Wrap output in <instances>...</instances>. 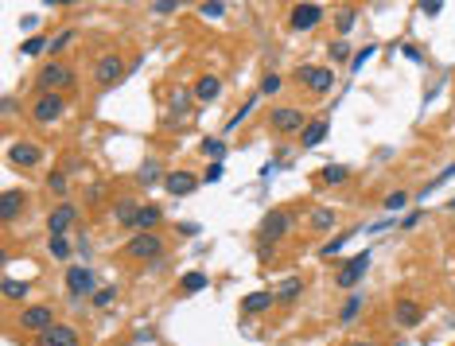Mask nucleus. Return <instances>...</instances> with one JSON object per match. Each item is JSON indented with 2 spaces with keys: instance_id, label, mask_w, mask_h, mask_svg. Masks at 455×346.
I'll use <instances>...</instances> for the list:
<instances>
[{
  "instance_id": "obj_1",
  "label": "nucleus",
  "mask_w": 455,
  "mask_h": 346,
  "mask_svg": "<svg viewBox=\"0 0 455 346\" xmlns=\"http://www.w3.org/2000/svg\"><path fill=\"white\" fill-rule=\"evenodd\" d=\"M35 86H40V94H59V89L74 86V70L67 67V62L51 59L40 67V74H35Z\"/></svg>"
},
{
  "instance_id": "obj_2",
  "label": "nucleus",
  "mask_w": 455,
  "mask_h": 346,
  "mask_svg": "<svg viewBox=\"0 0 455 346\" xmlns=\"http://www.w3.org/2000/svg\"><path fill=\"white\" fill-rule=\"evenodd\" d=\"M268 125H273L280 137H292V132H304L307 129V113H304V109H296V105H280V109H273Z\"/></svg>"
},
{
  "instance_id": "obj_3",
  "label": "nucleus",
  "mask_w": 455,
  "mask_h": 346,
  "mask_svg": "<svg viewBox=\"0 0 455 346\" xmlns=\"http://www.w3.org/2000/svg\"><path fill=\"white\" fill-rule=\"evenodd\" d=\"M16 323L24 327V331H31V335H43L47 327H55V307L51 304H31L20 311V319Z\"/></svg>"
},
{
  "instance_id": "obj_4",
  "label": "nucleus",
  "mask_w": 455,
  "mask_h": 346,
  "mask_svg": "<svg viewBox=\"0 0 455 346\" xmlns=\"http://www.w3.org/2000/svg\"><path fill=\"white\" fill-rule=\"evenodd\" d=\"M67 292H70V300H86V296L98 292V277L89 273V265L67 268Z\"/></svg>"
},
{
  "instance_id": "obj_5",
  "label": "nucleus",
  "mask_w": 455,
  "mask_h": 346,
  "mask_svg": "<svg viewBox=\"0 0 455 346\" xmlns=\"http://www.w3.org/2000/svg\"><path fill=\"white\" fill-rule=\"evenodd\" d=\"M62 113H67V98H62V94H40L35 105H31V121H40V125L59 121Z\"/></svg>"
},
{
  "instance_id": "obj_6",
  "label": "nucleus",
  "mask_w": 455,
  "mask_h": 346,
  "mask_svg": "<svg viewBox=\"0 0 455 346\" xmlns=\"http://www.w3.org/2000/svg\"><path fill=\"white\" fill-rule=\"evenodd\" d=\"M288 226H292L288 210H268L265 222H261V230H257V241L261 245H273V241H280L288 234Z\"/></svg>"
},
{
  "instance_id": "obj_7",
  "label": "nucleus",
  "mask_w": 455,
  "mask_h": 346,
  "mask_svg": "<svg viewBox=\"0 0 455 346\" xmlns=\"http://www.w3.org/2000/svg\"><path fill=\"white\" fill-rule=\"evenodd\" d=\"M125 74H129V67L121 62V55H101L98 67H94V82H98V86H105V89L117 86Z\"/></svg>"
},
{
  "instance_id": "obj_8",
  "label": "nucleus",
  "mask_w": 455,
  "mask_h": 346,
  "mask_svg": "<svg viewBox=\"0 0 455 346\" xmlns=\"http://www.w3.org/2000/svg\"><path fill=\"white\" fill-rule=\"evenodd\" d=\"M160 253H164V241L156 234H137L132 241H125V257L129 261H152Z\"/></svg>"
},
{
  "instance_id": "obj_9",
  "label": "nucleus",
  "mask_w": 455,
  "mask_h": 346,
  "mask_svg": "<svg viewBox=\"0 0 455 346\" xmlns=\"http://www.w3.org/2000/svg\"><path fill=\"white\" fill-rule=\"evenodd\" d=\"M370 257H374L370 249H362V253H354V257H350L347 265L338 268L335 284H338V288H358V280L366 277V268H370Z\"/></svg>"
},
{
  "instance_id": "obj_10",
  "label": "nucleus",
  "mask_w": 455,
  "mask_h": 346,
  "mask_svg": "<svg viewBox=\"0 0 455 346\" xmlns=\"http://www.w3.org/2000/svg\"><path fill=\"white\" fill-rule=\"evenodd\" d=\"M296 82H304L311 94H327V89L335 86V74H331L327 67H307L304 62V67L296 70Z\"/></svg>"
},
{
  "instance_id": "obj_11",
  "label": "nucleus",
  "mask_w": 455,
  "mask_h": 346,
  "mask_svg": "<svg viewBox=\"0 0 455 346\" xmlns=\"http://www.w3.org/2000/svg\"><path fill=\"white\" fill-rule=\"evenodd\" d=\"M40 156H43V148L35 144V140H16V144L8 148V164H12V168H20V171L35 168Z\"/></svg>"
},
{
  "instance_id": "obj_12",
  "label": "nucleus",
  "mask_w": 455,
  "mask_h": 346,
  "mask_svg": "<svg viewBox=\"0 0 455 346\" xmlns=\"http://www.w3.org/2000/svg\"><path fill=\"white\" fill-rule=\"evenodd\" d=\"M319 20H323V4H296L288 12L292 31H311V28H319Z\"/></svg>"
},
{
  "instance_id": "obj_13",
  "label": "nucleus",
  "mask_w": 455,
  "mask_h": 346,
  "mask_svg": "<svg viewBox=\"0 0 455 346\" xmlns=\"http://www.w3.org/2000/svg\"><path fill=\"white\" fill-rule=\"evenodd\" d=\"M35 346H78V331L67 323H55L43 335H35Z\"/></svg>"
},
{
  "instance_id": "obj_14",
  "label": "nucleus",
  "mask_w": 455,
  "mask_h": 346,
  "mask_svg": "<svg viewBox=\"0 0 455 346\" xmlns=\"http://www.w3.org/2000/svg\"><path fill=\"white\" fill-rule=\"evenodd\" d=\"M70 222H74V207H70V202H59V207L47 214V234L51 238H67Z\"/></svg>"
},
{
  "instance_id": "obj_15",
  "label": "nucleus",
  "mask_w": 455,
  "mask_h": 346,
  "mask_svg": "<svg viewBox=\"0 0 455 346\" xmlns=\"http://www.w3.org/2000/svg\"><path fill=\"white\" fill-rule=\"evenodd\" d=\"M198 183H203V179L191 175V171H168V179H164V191H168V195H175V198H183V195H191Z\"/></svg>"
},
{
  "instance_id": "obj_16",
  "label": "nucleus",
  "mask_w": 455,
  "mask_h": 346,
  "mask_svg": "<svg viewBox=\"0 0 455 346\" xmlns=\"http://www.w3.org/2000/svg\"><path fill=\"white\" fill-rule=\"evenodd\" d=\"M24 207H28V191H20V187H8L4 195H0V218H4V222H12V218L20 214Z\"/></svg>"
},
{
  "instance_id": "obj_17",
  "label": "nucleus",
  "mask_w": 455,
  "mask_h": 346,
  "mask_svg": "<svg viewBox=\"0 0 455 346\" xmlns=\"http://www.w3.org/2000/svg\"><path fill=\"white\" fill-rule=\"evenodd\" d=\"M160 222H164V210H160L156 202H144V207L137 210V222H132V226H137L140 234H156Z\"/></svg>"
},
{
  "instance_id": "obj_18",
  "label": "nucleus",
  "mask_w": 455,
  "mask_h": 346,
  "mask_svg": "<svg viewBox=\"0 0 455 346\" xmlns=\"http://www.w3.org/2000/svg\"><path fill=\"white\" fill-rule=\"evenodd\" d=\"M393 319L401 327H416L420 319H424V307L416 304V300H397V307H393Z\"/></svg>"
},
{
  "instance_id": "obj_19",
  "label": "nucleus",
  "mask_w": 455,
  "mask_h": 346,
  "mask_svg": "<svg viewBox=\"0 0 455 346\" xmlns=\"http://www.w3.org/2000/svg\"><path fill=\"white\" fill-rule=\"evenodd\" d=\"M195 101H214L218 94H222V78H214V74H203V78L195 82Z\"/></svg>"
},
{
  "instance_id": "obj_20",
  "label": "nucleus",
  "mask_w": 455,
  "mask_h": 346,
  "mask_svg": "<svg viewBox=\"0 0 455 346\" xmlns=\"http://www.w3.org/2000/svg\"><path fill=\"white\" fill-rule=\"evenodd\" d=\"M277 304V296H273V292H249L246 300H241V311H246V315H261V311H265V307H273Z\"/></svg>"
},
{
  "instance_id": "obj_21",
  "label": "nucleus",
  "mask_w": 455,
  "mask_h": 346,
  "mask_svg": "<svg viewBox=\"0 0 455 346\" xmlns=\"http://www.w3.org/2000/svg\"><path fill=\"white\" fill-rule=\"evenodd\" d=\"M335 222H338V214H335L331 207H316L311 214H307V226L316 230V234H327V230L335 226Z\"/></svg>"
},
{
  "instance_id": "obj_22",
  "label": "nucleus",
  "mask_w": 455,
  "mask_h": 346,
  "mask_svg": "<svg viewBox=\"0 0 455 346\" xmlns=\"http://www.w3.org/2000/svg\"><path fill=\"white\" fill-rule=\"evenodd\" d=\"M0 296L8 300V304H16V300H28V280L4 277V280H0Z\"/></svg>"
},
{
  "instance_id": "obj_23",
  "label": "nucleus",
  "mask_w": 455,
  "mask_h": 346,
  "mask_svg": "<svg viewBox=\"0 0 455 346\" xmlns=\"http://www.w3.org/2000/svg\"><path fill=\"white\" fill-rule=\"evenodd\" d=\"M164 171H160V164L156 159H148V164H140V171H137V183L140 187H156V183H164Z\"/></svg>"
},
{
  "instance_id": "obj_24",
  "label": "nucleus",
  "mask_w": 455,
  "mask_h": 346,
  "mask_svg": "<svg viewBox=\"0 0 455 346\" xmlns=\"http://www.w3.org/2000/svg\"><path fill=\"white\" fill-rule=\"evenodd\" d=\"M198 152H203V156L210 159V164H222V159H226V140H218V137H207L203 140V144H198Z\"/></svg>"
},
{
  "instance_id": "obj_25",
  "label": "nucleus",
  "mask_w": 455,
  "mask_h": 346,
  "mask_svg": "<svg viewBox=\"0 0 455 346\" xmlns=\"http://www.w3.org/2000/svg\"><path fill=\"white\" fill-rule=\"evenodd\" d=\"M323 137H327V121H311V125L300 132V144H304V148H316V144H323Z\"/></svg>"
},
{
  "instance_id": "obj_26",
  "label": "nucleus",
  "mask_w": 455,
  "mask_h": 346,
  "mask_svg": "<svg viewBox=\"0 0 455 346\" xmlns=\"http://www.w3.org/2000/svg\"><path fill=\"white\" fill-rule=\"evenodd\" d=\"M207 284H210L207 273H187V277L179 280V292H183V296H198V292H203Z\"/></svg>"
},
{
  "instance_id": "obj_27",
  "label": "nucleus",
  "mask_w": 455,
  "mask_h": 346,
  "mask_svg": "<svg viewBox=\"0 0 455 346\" xmlns=\"http://www.w3.org/2000/svg\"><path fill=\"white\" fill-rule=\"evenodd\" d=\"M350 171L343 168V164H327V168H319V183H323V187H335V183H343V179H347Z\"/></svg>"
},
{
  "instance_id": "obj_28",
  "label": "nucleus",
  "mask_w": 455,
  "mask_h": 346,
  "mask_svg": "<svg viewBox=\"0 0 455 346\" xmlns=\"http://www.w3.org/2000/svg\"><path fill=\"white\" fill-rule=\"evenodd\" d=\"M362 304H366L362 296H350L347 304H343V311H338V323H354V319H358V311H362Z\"/></svg>"
},
{
  "instance_id": "obj_29",
  "label": "nucleus",
  "mask_w": 455,
  "mask_h": 346,
  "mask_svg": "<svg viewBox=\"0 0 455 346\" xmlns=\"http://www.w3.org/2000/svg\"><path fill=\"white\" fill-rule=\"evenodd\" d=\"M40 51H51V40H43V35H31V40H24L20 55H28V59H35Z\"/></svg>"
},
{
  "instance_id": "obj_30",
  "label": "nucleus",
  "mask_w": 455,
  "mask_h": 346,
  "mask_svg": "<svg viewBox=\"0 0 455 346\" xmlns=\"http://www.w3.org/2000/svg\"><path fill=\"white\" fill-rule=\"evenodd\" d=\"M273 296H277V304H292V300L300 296V280H284V284H280Z\"/></svg>"
},
{
  "instance_id": "obj_31",
  "label": "nucleus",
  "mask_w": 455,
  "mask_h": 346,
  "mask_svg": "<svg viewBox=\"0 0 455 346\" xmlns=\"http://www.w3.org/2000/svg\"><path fill=\"white\" fill-rule=\"evenodd\" d=\"M47 253L55 261H67L70 257V241L67 238H47Z\"/></svg>"
},
{
  "instance_id": "obj_32",
  "label": "nucleus",
  "mask_w": 455,
  "mask_h": 346,
  "mask_svg": "<svg viewBox=\"0 0 455 346\" xmlns=\"http://www.w3.org/2000/svg\"><path fill=\"white\" fill-rule=\"evenodd\" d=\"M137 202H129V198H121L117 202V222H125V226H132V222H137Z\"/></svg>"
},
{
  "instance_id": "obj_33",
  "label": "nucleus",
  "mask_w": 455,
  "mask_h": 346,
  "mask_svg": "<svg viewBox=\"0 0 455 346\" xmlns=\"http://www.w3.org/2000/svg\"><path fill=\"white\" fill-rule=\"evenodd\" d=\"M198 16H207V20H222V16H226V4H218V0H203V4H198Z\"/></svg>"
},
{
  "instance_id": "obj_34",
  "label": "nucleus",
  "mask_w": 455,
  "mask_h": 346,
  "mask_svg": "<svg viewBox=\"0 0 455 346\" xmlns=\"http://www.w3.org/2000/svg\"><path fill=\"white\" fill-rule=\"evenodd\" d=\"M350 234H354V230H347V234H338L335 241H327V245L319 249V257H335V253H343V245L350 241Z\"/></svg>"
},
{
  "instance_id": "obj_35",
  "label": "nucleus",
  "mask_w": 455,
  "mask_h": 346,
  "mask_svg": "<svg viewBox=\"0 0 455 346\" xmlns=\"http://www.w3.org/2000/svg\"><path fill=\"white\" fill-rule=\"evenodd\" d=\"M280 86H284V78H280V74H265V78H261V94H265V98L280 94Z\"/></svg>"
},
{
  "instance_id": "obj_36",
  "label": "nucleus",
  "mask_w": 455,
  "mask_h": 346,
  "mask_svg": "<svg viewBox=\"0 0 455 346\" xmlns=\"http://www.w3.org/2000/svg\"><path fill=\"white\" fill-rule=\"evenodd\" d=\"M370 55H377V43H366L362 51H354V59H350V70H362V67H366V59H370Z\"/></svg>"
},
{
  "instance_id": "obj_37",
  "label": "nucleus",
  "mask_w": 455,
  "mask_h": 346,
  "mask_svg": "<svg viewBox=\"0 0 455 346\" xmlns=\"http://www.w3.org/2000/svg\"><path fill=\"white\" fill-rule=\"evenodd\" d=\"M67 187H70V179L62 175V171H55V175L47 179V191H51V195H67Z\"/></svg>"
},
{
  "instance_id": "obj_38",
  "label": "nucleus",
  "mask_w": 455,
  "mask_h": 346,
  "mask_svg": "<svg viewBox=\"0 0 455 346\" xmlns=\"http://www.w3.org/2000/svg\"><path fill=\"white\" fill-rule=\"evenodd\" d=\"M113 300H117V292H113V288H98V292L89 296V304H94V307H109Z\"/></svg>"
},
{
  "instance_id": "obj_39",
  "label": "nucleus",
  "mask_w": 455,
  "mask_h": 346,
  "mask_svg": "<svg viewBox=\"0 0 455 346\" xmlns=\"http://www.w3.org/2000/svg\"><path fill=\"white\" fill-rule=\"evenodd\" d=\"M354 16H358L354 8H343V16H338V24H335V28H338V40H343V35H347V31L354 28Z\"/></svg>"
},
{
  "instance_id": "obj_40",
  "label": "nucleus",
  "mask_w": 455,
  "mask_h": 346,
  "mask_svg": "<svg viewBox=\"0 0 455 346\" xmlns=\"http://www.w3.org/2000/svg\"><path fill=\"white\" fill-rule=\"evenodd\" d=\"M249 113H253V101H246V105H241V109H238V113H234V117H230V121H226V129H238V125H241V121H246V117H249Z\"/></svg>"
},
{
  "instance_id": "obj_41",
  "label": "nucleus",
  "mask_w": 455,
  "mask_h": 346,
  "mask_svg": "<svg viewBox=\"0 0 455 346\" xmlns=\"http://www.w3.org/2000/svg\"><path fill=\"white\" fill-rule=\"evenodd\" d=\"M222 175H226V168H222V164H210V168L203 171V183H222Z\"/></svg>"
},
{
  "instance_id": "obj_42",
  "label": "nucleus",
  "mask_w": 455,
  "mask_h": 346,
  "mask_svg": "<svg viewBox=\"0 0 455 346\" xmlns=\"http://www.w3.org/2000/svg\"><path fill=\"white\" fill-rule=\"evenodd\" d=\"M405 202H409L405 191H393V195L386 198V210H405Z\"/></svg>"
},
{
  "instance_id": "obj_43",
  "label": "nucleus",
  "mask_w": 455,
  "mask_h": 346,
  "mask_svg": "<svg viewBox=\"0 0 455 346\" xmlns=\"http://www.w3.org/2000/svg\"><path fill=\"white\" fill-rule=\"evenodd\" d=\"M347 55H350V47H347L343 40H335V43H331V59H335V62H347Z\"/></svg>"
},
{
  "instance_id": "obj_44",
  "label": "nucleus",
  "mask_w": 455,
  "mask_h": 346,
  "mask_svg": "<svg viewBox=\"0 0 455 346\" xmlns=\"http://www.w3.org/2000/svg\"><path fill=\"white\" fill-rule=\"evenodd\" d=\"M70 40H74V31H62V35H55V40H51V55H59V51L67 47Z\"/></svg>"
},
{
  "instance_id": "obj_45",
  "label": "nucleus",
  "mask_w": 455,
  "mask_h": 346,
  "mask_svg": "<svg viewBox=\"0 0 455 346\" xmlns=\"http://www.w3.org/2000/svg\"><path fill=\"white\" fill-rule=\"evenodd\" d=\"M175 8H179L175 0H156V4H152V12H156V16H171Z\"/></svg>"
},
{
  "instance_id": "obj_46",
  "label": "nucleus",
  "mask_w": 455,
  "mask_h": 346,
  "mask_svg": "<svg viewBox=\"0 0 455 346\" xmlns=\"http://www.w3.org/2000/svg\"><path fill=\"white\" fill-rule=\"evenodd\" d=\"M191 98H195V94H187V89H183V94H175V98H171V109H175V113L183 109V113H187V101H191Z\"/></svg>"
},
{
  "instance_id": "obj_47",
  "label": "nucleus",
  "mask_w": 455,
  "mask_h": 346,
  "mask_svg": "<svg viewBox=\"0 0 455 346\" xmlns=\"http://www.w3.org/2000/svg\"><path fill=\"white\" fill-rule=\"evenodd\" d=\"M440 8H444L440 0H420V12H428V16H440Z\"/></svg>"
},
{
  "instance_id": "obj_48",
  "label": "nucleus",
  "mask_w": 455,
  "mask_h": 346,
  "mask_svg": "<svg viewBox=\"0 0 455 346\" xmlns=\"http://www.w3.org/2000/svg\"><path fill=\"white\" fill-rule=\"evenodd\" d=\"M350 346H377V343H350Z\"/></svg>"
}]
</instances>
